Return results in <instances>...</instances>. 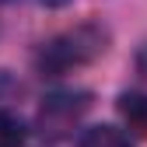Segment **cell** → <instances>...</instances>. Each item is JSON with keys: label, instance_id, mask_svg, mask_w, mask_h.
Returning <instances> with one entry per match:
<instances>
[{"label": "cell", "instance_id": "obj_1", "mask_svg": "<svg viewBox=\"0 0 147 147\" xmlns=\"http://www.w3.org/2000/svg\"><path fill=\"white\" fill-rule=\"evenodd\" d=\"M109 35L98 25H77V28H67L60 35L39 49V67L46 74H67V70H77L91 60H98L105 53Z\"/></svg>", "mask_w": 147, "mask_h": 147}, {"label": "cell", "instance_id": "obj_2", "mask_svg": "<svg viewBox=\"0 0 147 147\" xmlns=\"http://www.w3.org/2000/svg\"><path fill=\"white\" fill-rule=\"evenodd\" d=\"M88 105H91V95H88V91H60V95L42 98V109H39L42 133H49V137H67L74 126L81 123V116L88 112Z\"/></svg>", "mask_w": 147, "mask_h": 147}, {"label": "cell", "instance_id": "obj_3", "mask_svg": "<svg viewBox=\"0 0 147 147\" xmlns=\"http://www.w3.org/2000/svg\"><path fill=\"white\" fill-rule=\"evenodd\" d=\"M77 147H133V140L119 126H91V130L81 133Z\"/></svg>", "mask_w": 147, "mask_h": 147}, {"label": "cell", "instance_id": "obj_4", "mask_svg": "<svg viewBox=\"0 0 147 147\" xmlns=\"http://www.w3.org/2000/svg\"><path fill=\"white\" fill-rule=\"evenodd\" d=\"M25 144V126L11 112H0V147H21Z\"/></svg>", "mask_w": 147, "mask_h": 147}, {"label": "cell", "instance_id": "obj_5", "mask_svg": "<svg viewBox=\"0 0 147 147\" xmlns=\"http://www.w3.org/2000/svg\"><path fill=\"white\" fill-rule=\"evenodd\" d=\"M123 116L130 119L133 126L147 130V98H140V95H123Z\"/></svg>", "mask_w": 147, "mask_h": 147}, {"label": "cell", "instance_id": "obj_6", "mask_svg": "<svg viewBox=\"0 0 147 147\" xmlns=\"http://www.w3.org/2000/svg\"><path fill=\"white\" fill-rule=\"evenodd\" d=\"M46 7H63V4H70V0H42Z\"/></svg>", "mask_w": 147, "mask_h": 147}, {"label": "cell", "instance_id": "obj_7", "mask_svg": "<svg viewBox=\"0 0 147 147\" xmlns=\"http://www.w3.org/2000/svg\"><path fill=\"white\" fill-rule=\"evenodd\" d=\"M140 63H144V67H147V53H144V60H140Z\"/></svg>", "mask_w": 147, "mask_h": 147}]
</instances>
